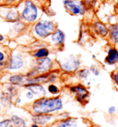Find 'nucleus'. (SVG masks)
I'll use <instances>...</instances> for the list:
<instances>
[{
  "label": "nucleus",
  "mask_w": 118,
  "mask_h": 127,
  "mask_svg": "<svg viewBox=\"0 0 118 127\" xmlns=\"http://www.w3.org/2000/svg\"><path fill=\"white\" fill-rule=\"evenodd\" d=\"M62 108H63V102L60 98H41L35 100L32 105L34 112L38 114L59 111Z\"/></svg>",
  "instance_id": "f257e3e1"
},
{
  "label": "nucleus",
  "mask_w": 118,
  "mask_h": 127,
  "mask_svg": "<svg viewBox=\"0 0 118 127\" xmlns=\"http://www.w3.org/2000/svg\"><path fill=\"white\" fill-rule=\"evenodd\" d=\"M39 18V8L32 0H26L23 3V8L20 12V19L24 22H35Z\"/></svg>",
  "instance_id": "f03ea898"
},
{
  "label": "nucleus",
  "mask_w": 118,
  "mask_h": 127,
  "mask_svg": "<svg viewBox=\"0 0 118 127\" xmlns=\"http://www.w3.org/2000/svg\"><path fill=\"white\" fill-rule=\"evenodd\" d=\"M55 30V24L51 20H40L33 26V33L39 38H47Z\"/></svg>",
  "instance_id": "7ed1b4c3"
},
{
  "label": "nucleus",
  "mask_w": 118,
  "mask_h": 127,
  "mask_svg": "<svg viewBox=\"0 0 118 127\" xmlns=\"http://www.w3.org/2000/svg\"><path fill=\"white\" fill-rule=\"evenodd\" d=\"M63 5L67 12L73 16H83L87 9L82 0H64Z\"/></svg>",
  "instance_id": "20e7f679"
},
{
  "label": "nucleus",
  "mask_w": 118,
  "mask_h": 127,
  "mask_svg": "<svg viewBox=\"0 0 118 127\" xmlns=\"http://www.w3.org/2000/svg\"><path fill=\"white\" fill-rule=\"evenodd\" d=\"M93 33L102 39H108L109 36V25H106L101 20H95L91 25Z\"/></svg>",
  "instance_id": "39448f33"
},
{
  "label": "nucleus",
  "mask_w": 118,
  "mask_h": 127,
  "mask_svg": "<svg viewBox=\"0 0 118 127\" xmlns=\"http://www.w3.org/2000/svg\"><path fill=\"white\" fill-rule=\"evenodd\" d=\"M80 66V61L77 56L70 55L67 58H66L64 61L61 62V67L63 70L67 72H74L77 71Z\"/></svg>",
  "instance_id": "423d86ee"
},
{
  "label": "nucleus",
  "mask_w": 118,
  "mask_h": 127,
  "mask_svg": "<svg viewBox=\"0 0 118 127\" xmlns=\"http://www.w3.org/2000/svg\"><path fill=\"white\" fill-rule=\"evenodd\" d=\"M52 67V60L47 57L44 58H39L37 61L36 66L34 70L32 73L29 74V76H33V75H37V73H42V72H46Z\"/></svg>",
  "instance_id": "0eeeda50"
},
{
  "label": "nucleus",
  "mask_w": 118,
  "mask_h": 127,
  "mask_svg": "<svg viewBox=\"0 0 118 127\" xmlns=\"http://www.w3.org/2000/svg\"><path fill=\"white\" fill-rule=\"evenodd\" d=\"M104 63L107 65H115L118 64V47L110 46L107 50V54L104 58Z\"/></svg>",
  "instance_id": "6e6552de"
},
{
  "label": "nucleus",
  "mask_w": 118,
  "mask_h": 127,
  "mask_svg": "<svg viewBox=\"0 0 118 127\" xmlns=\"http://www.w3.org/2000/svg\"><path fill=\"white\" fill-rule=\"evenodd\" d=\"M71 92H73L76 95V98L79 102H83L85 99L88 98L89 93V90L82 85H78V86L71 87Z\"/></svg>",
  "instance_id": "1a4fd4ad"
},
{
  "label": "nucleus",
  "mask_w": 118,
  "mask_h": 127,
  "mask_svg": "<svg viewBox=\"0 0 118 127\" xmlns=\"http://www.w3.org/2000/svg\"><path fill=\"white\" fill-rule=\"evenodd\" d=\"M108 41L111 45L118 47V22L109 24Z\"/></svg>",
  "instance_id": "9d476101"
},
{
  "label": "nucleus",
  "mask_w": 118,
  "mask_h": 127,
  "mask_svg": "<svg viewBox=\"0 0 118 127\" xmlns=\"http://www.w3.org/2000/svg\"><path fill=\"white\" fill-rule=\"evenodd\" d=\"M2 17L6 21L11 23L18 22L20 19V14H19L18 11L15 9H6L4 13H2Z\"/></svg>",
  "instance_id": "9b49d317"
},
{
  "label": "nucleus",
  "mask_w": 118,
  "mask_h": 127,
  "mask_svg": "<svg viewBox=\"0 0 118 127\" xmlns=\"http://www.w3.org/2000/svg\"><path fill=\"white\" fill-rule=\"evenodd\" d=\"M50 39H51V41L54 44L59 46V45H62L65 42L66 35H65V32L62 30L56 29L52 33V35L50 36Z\"/></svg>",
  "instance_id": "f8f14e48"
},
{
  "label": "nucleus",
  "mask_w": 118,
  "mask_h": 127,
  "mask_svg": "<svg viewBox=\"0 0 118 127\" xmlns=\"http://www.w3.org/2000/svg\"><path fill=\"white\" fill-rule=\"evenodd\" d=\"M24 62H23L22 56L19 54H14L11 56L9 63V69L10 70H18L20 69L23 66Z\"/></svg>",
  "instance_id": "ddd939ff"
},
{
  "label": "nucleus",
  "mask_w": 118,
  "mask_h": 127,
  "mask_svg": "<svg viewBox=\"0 0 118 127\" xmlns=\"http://www.w3.org/2000/svg\"><path fill=\"white\" fill-rule=\"evenodd\" d=\"M27 88L30 91H32L34 95L37 96H42L45 94V90L44 88L41 86V85H39V84H31V85H27Z\"/></svg>",
  "instance_id": "4468645a"
},
{
  "label": "nucleus",
  "mask_w": 118,
  "mask_h": 127,
  "mask_svg": "<svg viewBox=\"0 0 118 127\" xmlns=\"http://www.w3.org/2000/svg\"><path fill=\"white\" fill-rule=\"evenodd\" d=\"M9 81L14 85H26L27 76H21V75H15L10 77Z\"/></svg>",
  "instance_id": "2eb2a0df"
},
{
  "label": "nucleus",
  "mask_w": 118,
  "mask_h": 127,
  "mask_svg": "<svg viewBox=\"0 0 118 127\" xmlns=\"http://www.w3.org/2000/svg\"><path fill=\"white\" fill-rule=\"evenodd\" d=\"M52 119H53L52 115H47L45 114V113H42V114H39L37 116H35V117L33 118V121L35 122L36 124H46L47 122H49Z\"/></svg>",
  "instance_id": "dca6fc26"
},
{
  "label": "nucleus",
  "mask_w": 118,
  "mask_h": 127,
  "mask_svg": "<svg viewBox=\"0 0 118 127\" xmlns=\"http://www.w3.org/2000/svg\"><path fill=\"white\" fill-rule=\"evenodd\" d=\"M76 125H77V120L67 119L66 121L62 122L59 124H57L55 127H75Z\"/></svg>",
  "instance_id": "f3484780"
},
{
  "label": "nucleus",
  "mask_w": 118,
  "mask_h": 127,
  "mask_svg": "<svg viewBox=\"0 0 118 127\" xmlns=\"http://www.w3.org/2000/svg\"><path fill=\"white\" fill-rule=\"evenodd\" d=\"M90 73H91V72H90V70H89V68H82V69H80L78 71V76L79 77L80 79L86 80L89 76Z\"/></svg>",
  "instance_id": "a211bd4d"
},
{
  "label": "nucleus",
  "mask_w": 118,
  "mask_h": 127,
  "mask_svg": "<svg viewBox=\"0 0 118 127\" xmlns=\"http://www.w3.org/2000/svg\"><path fill=\"white\" fill-rule=\"evenodd\" d=\"M11 123L15 127H26L25 122L18 116H13L12 119H11Z\"/></svg>",
  "instance_id": "6ab92c4d"
},
{
  "label": "nucleus",
  "mask_w": 118,
  "mask_h": 127,
  "mask_svg": "<svg viewBox=\"0 0 118 127\" xmlns=\"http://www.w3.org/2000/svg\"><path fill=\"white\" fill-rule=\"evenodd\" d=\"M48 54H49V51H48L46 48H41L35 52L34 56L37 58H44L47 57Z\"/></svg>",
  "instance_id": "aec40b11"
},
{
  "label": "nucleus",
  "mask_w": 118,
  "mask_h": 127,
  "mask_svg": "<svg viewBox=\"0 0 118 127\" xmlns=\"http://www.w3.org/2000/svg\"><path fill=\"white\" fill-rule=\"evenodd\" d=\"M87 8H93L98 4V0H82Z\"/></svg>",
  "instance_id": "412c9836"
},
{
  "label": "nucleus",
  "mask_w": 118,
  "mask_h": 127,
  "mask_svg": "<svg viewBox=\"0 0 118 127\" xmlns=\"http://www.w3.org/2000/svg\"><path fill=\"white\" fill-rule=\"evenodd\" d=\"M89 70H90V72H91L95 76H100V74H101V71H100L99 67H97L96 65H91L90 68H89Z\"/></svg>",
  "instance_id": "4be33fe9"
},
{
  "label": "nucleus",
  "mask_w": 118,
  "mask_h": 127,
  "mask_svg": "<svg viewBox=\"0 0 118 127\" xmlns=\"http://www.w3.org/2000/svg\"><path fill=\"white\" fill-rule=\"evenodd\" d=\"M113 82L115 83V85L116 87H118V71H114L111 75Z\"/></svg>",
  "instance_id": "5701e85b"
},
{
  "label": "nucleus",
  "mask_w": 118,
  "mask_h": 127,
  "mask_svg": "<svg viewBox=\"0 0 118 127\" xmlns=\"http://www.w3.org/2000/svg\"><path fill=\"white\" fill-rule=\"evenodd\" d=\"M48 90H49V92L52 93V94H57L59 92V89L56 86H54V85H50V86L48 87Z\"/></svg>",
  "instance_id": "b1692460"
},
{
  "label": "nucleus",
  "mask_w": 118,
  "mask_h": 127,
  "mask_svg": "<svg viewBox=\"0 0 118 127\" xmlns=\"http://www.w3.org/2000/svg\"><path fill=\"white\" fill-rule=\"evenodd\" d=\"M116 112H117V108H116L115 106H111V107H109L108 113L110 115H114V114H115Z\"/></svg>",
  "instance_id": "393cba45"
},
{
  "label": "nucleus",
  "mask_w": 118,
  "mask_h": 127,
  "mask_svg": "<svg viewBox=\"0 0 118 127\" xmlns=\"http://www.w3.org/2000/svg\"><path fill=\"white\" fill-rule=\"evenodd\" d=\"M5 59H6V55L3 52H0V67L4 64V62H5Z\"/></svg>",
  "instance_id": "a878e982"
},
{
  "label": "nucleus",
  "mask_w": 118,
  "mask_h": 127,
  "mask_svg": "<svg viewBox=\"0 0 118 127\" xmlns=\"http://www.w3.org/2000/svg\"><path fill=\"white\" fill-rule=\"evenodd\" d=\"M10 123H11V121H8V120L0 122V127H8V125H9Z\"/></svg>",
  "instance_id": "bb28decb"
},
{
  "label": "nucleus",
  "mask_w": 118,
  "mask_h": 127,
  "mask_svg": "<svg viewBox=\"0 0 118 127\" xmlns=\"http://www.w3.org/2000/svg\"><path fill=\"white\" fill-rule=\"evenodd\" d=\"M115 19H116V22H118V9L115 13Z\"/></svg>",
  "instance_id": "cd10ccee"
},
{
  "label": "nucleus",
  "mask_w": 118,
  "mask_h": 127,
  "mask_svg": "<svg viewBox=\"0 0 118 127\" xmlns=\"http://www.w3.org/2000/svg\"><path fill=\"white\" fill-rule=\"evenodd\" d=\"M5 1L8 2V3H12V2H16V1H18V0H5Z\"/></svg>",
  "instance_id": "c85d7f7f"
},
{
  "label": "nucleus",
  "mask_w": 118,
  "mask_h": 127,
  "mask_svg": "<svg viewBox=\"0 0 118 127\" xmlns=\"http://www.w3.org/2000/svg\"><path fill=\"white\" fill-rule=\"evenodd\" d=\"M4 41V37L2 34H0V41Z\"/></svg>",
  "instance_id": "c756f323"
},
{
  "label": "nucleus",
  "mask_w": 118,
  "mask_h": 127,
  "mask_svg": "<svg viewBox=\"0 0 118 127\" xmlns=\"http://www.w3.org/2000/svg\"><path fill=\"white\" fill-rule=\"evenodd\" d=\"M115 6H116V7H117V9H118V0L116 1V5H115Z\"/></svg>",
  "instance_id": "7c9ffc66"
},
{
  "label": "nucleus",
  "mask_w": 118,
  "mask_h": 127,
  "mask_svg": "<svg viewBox=\"0 0 118 127\" xmlns=\"http://www.w3.org/2000/svg\"><path fill=\"white\" fill-rule=\"evenodd\" d=\"M32 127H38V126H37V125H36V124H34V125H32Z\"/></svg>",
  "instance_id": "2f4dec72"
},
{
  "label": "nucleus",
  "mask_w": 118,
  "mask_h": 127,
  "mask_svg": "<svg viewBox=\"0 0 118 127\" xmlns=\"http://www.w3.org/2000/svg\"><path fill=\"white\" fill-rule=\"evenodd\" d=\"M117 113H118V110H117Z\"/></svg>",
  "instance_id": "473e14b6"
}]
</instances>
